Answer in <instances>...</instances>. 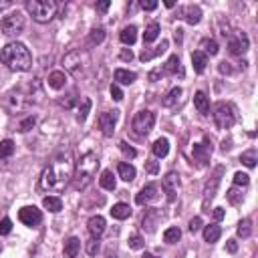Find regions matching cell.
I'll return each instance as SVG.
<instances>
[{"instance_id":"1","label":"cell","mask_w":258,"mask_h":258,"mask_svg":"<svg viewBox=\"0 0 258 258\" xmlns=\"http://www.w3.org/2000/svg\"><path fill=\"white\" fill-rule=\"evenodd\" d=\"M75 173V157L71 149H63L55 154L51 161L45 166L40 173V188L45 192H63V189L73 182Z\"/></svg>"},{"instance_id":"2","label":"cell","mask_w":258,"mask_h":258,"mask_svg":"<svg viewBox=\"0 0 258 258\" xmlns=\"http://www.w3.org/2000/svg\"><path fill=\"white\" fill-rule=\"evenodd\" d=\"M0 63L10 71L24 73V71H31L33 55H31V51L26 49V45L17 40V43H8L2 47V51H0Z\"/></svg>"},{"instance_id":"3","label":"cell","mask_w":258,"mask_h":258,"mask_svg":"<svg viewBox=\"0 0 258 258\" xmlns=\"http://www.w3.org/2000/svg\"><path fill=\"white\" fill-rule=\"evenodd\" d=\"M99 155L95 152H85L79 157V161H75V173H73V188L77 192H83L87 189L95 178V173L99 170Z\"/></svg>"},{"instance_id":"4","label":"cell","mask_w":258,"mask_h":258,"mask_svg":"<svg viewBox=\"0 0 258 258\" xmlns=\"http://www.w3.org/2000/svg\"><path fill=\"white\" fill-rule=\"evenodd\" d=\"M26 10L36 22L47 24L57 17L59 4L55 0H26Z\"/></svg>"},{"instance_id":"5","label":"cell","mask_w":258,"mask_h":258,"mask_svg":"<svg viewBox=\"0 0 258 258\" xmlns=\"http://www.w3.org/2000/svg\"><path fill=\"white\" fill-rule=\"evenodd\" d=\"M214 123L218 129H230L236 123V107L232 103L220 101L214 107Z\"/></svg>"},{"instance_id":"6","label":"cell","mask_w":258,"mask_h":258,"mask_svg":"<svg viewBox=\"0 0 258 258\" xmlns=\"http://www.w3.org/2000/svg\"><path fill=\"white\" fill-rule=\"evenodd\" d=\"M63 65H65V69L69 71L73 77H81L85 73V65H87V52L85 51H71L69 55H65L63 59Z\"/></svg>"},{"instance_id":"7","label":"cell","mask_w":258,"mask_h":258,"mask_svg":"<svg viewBox=\"0 0 258 258\" xmlns=\"http://www.w3.org/2000/svg\"><path fill=\"white\" fill-rule=\"evenodd\" d=\"M0 31H2V34L6 36H18L22 31H24V17L22 12H10L8 17L2 18V22H0Z\"/></svg>"},{"instance_id":"8","label":"cell","mask_w":258,"mask_h":258,"mask_svg":"<svg viewBox=\"0 0 258 258\" xmlns=\"http://www.w3.org/2000/svg\"><path fill=\"white\" fill-rule=\"evenodd\" d=\"M155 125V115L152 111H139L138 115L133 117V131L138 135H147L149 131L154 129Z\"/></svg>"},{"instance_id":"9","label":"cell","mask_w":258,"mask_h":258,"mask_svg":"<svg viewBox=\"0 0 258 258\" xmlns=\"http://www.w3.org/2000/svg\"><path fill=\"white\" fill-rule=\"evenodd\" d=\"M250 47V40L246 36V33H234V34H230L228 38V52L230 55H234V57H242L244 52L248 51Z\"/></svg>"},{"instance_id":"10","label":"cell","mask_w":258,"mask_h":258,"mask_svg":"<svg viewBox=\"0 0 258 258\" xmlns=\"http://www.w3.org/2000/svg\"><path fill=\"white\" fill-rule=\"evenodd\" d=\"M4 107H6V111L8 113H20L22 109H26L29 107V99L24 97L22 93H18V91H10V93H6V97H4Z\"/></svg>"},{"instance_id":"11","label":"cell","mask_w":258,"mask_h":258,"mask_svg":"<svg viewBox=\"0 0 258 258\" xmlns=\"http://www.w3.org/2000/svg\"><path fill=\"white\" fill-rule=\"evenodd\" d=\"M18 218H20V222H22L24 226L36 228L40 222H43V214H40V210L34 208V206H24V208H20V212H18Z\"/></svg>"},{"instance_id":"12","label":"cell","mask_w":258,"mask_h":258,"mask_svg":"<svg viewBox=\"0 0 258 258\" xmlns=\"http://www.w3.org/2000/svg\"><path fill=\"white\" fill-rule=\"evenodd\" d=\"M117 119H119V111H105V113L99 115V127H101L105 138H111V135L115 133Z\"/></svg>"},{"instance_id":"13","label":"cell","mask_w":258,"mask_h":258,"mask_svg":"<svg viewBox=\"0 0 258 258\" xmlns=\"http://www.w3.org/2000/svg\"><path fill=\"white\" fill-rule=\"evenodd\" d=\"M161 188H164V192L168 194V202H173L178 198V189H180V175L175 172H170L164 182H161Z\"/></svg>"},{"instance_id":"14","label":"cell","mask_w":258,"mask_h":258,"mask_svg":"<svg viewBox=\"0 0 258 258\" xmlns=\"http://www.w3.org/2000/svg\"><path fill=\"white\" fill-rule=\"evenodd\" d=\"M222 172H224V168L216 170V173L210 178V182L206 184V188H204V210L208 208V202H212L214 196H216V189H218V186H220V175H222Z\"/></svg>"},{"instance_id":"15","label":"cell","mask_w":258,"mask_h":258,"mask_svg":"<svg viewBox=\"0 0 258 258\" xmlns=\"http://www.w3.org/2000/svg\"><path fill=\"white\" fill-rule=\"evenodd\" d=\"M105 218L103 216H91L89 218V222H87V228H89V232H91V236L93 238H101L103 234H105Z\"/></svg>"},{"instance_id":"16","label":"cell","mask_w":258,"mask_h":258,"mask_svg":"<svg viewBox=\"0 0 258 258\" xmlns=\"http://www.w3.org/2000/svg\"><path fill=\"white\" fill-rule=\"evenodd\" d=\"M155 198H157V186L155 184H147V186L141 188V192L135 196V202H138L139 206H143V204H149Z\"/></svg>"},{"instance_id":"17","label":"cell","mask_w":258,"mask_h":258,"mask_svg":"<svg viewBox=\"0 0 258 258\" xmlns=\"http://www.w3.org/2000/svg\"><path fill=\"white\" fill-rule=\"evenodd\" d=\"M164 73L166 75H175V77H184V67L178 55H172L168 59V63L164 65Z\"/></svg>"},{"instance_id":"18","label":"cell","mask_w":258,"mask_h":258,"mask_svg":"<svg viewBox=\"0 0 258 258\" xmlns=\"http://www.w3.org/2000/svg\"><path fill=\"white\" fill-rule=\"evenodd\" d=\"M182 18L188 22V24H198L202 20V8L196 6V4H189L186 8H182Z\"/></svg>"},{"instance_id":"19","label":"cell","mask_w":258,"mask_h":258,"mask_svg":"<svg viewBox=\"0 0 258 258\" xmlns=\"http://www.w3.org/2000/svg\"><path fill=\"white\" fill-rule=\"evenodd\" d=\"M192 155L196 157V161H200L202 166H208L210 155H212V149L208 145H202V143H194L192 147Z\"/></svg>"},{"instance_id":"20","label":"cell","mask_w":258,"mask_h":258,"mask_svg":"<svg viewBox=\"0 0 258 258\" xmlns=\"http://www.w3.org/2000/svg\"><path fill=\"white\" fill-rule=\"evenodd\" d=\"M117 172H119V178L123 182H133L135 180V168L131 164H127V161H121V164L117 166Z\"/></svg>"},{"instance_id":"21","label":"cell","mask_w":258,"mask_h":258,"mask_svg":"<svg viewBox=\"0 0 258 258\" xmlns=\"http://www.w3.org/2000/svg\"><path fill=\"white\" fill-rule=\"evenodd\" d=\"M194 105H196V109H198L202 115H208V111H210V99L206 97V93L198 91V93L194 95Z\"/></svg>"},{"instance_id":"22","label":"cell","mask_w":258,"mask_h":258,"mask_svg":"<svg viewBox=\"0 0 258 258\" xmlns=\"http://www.w3.org/2000/svg\"><path fill=\"white\" fill-rule=\"evenodd\" d=\"M67 85V75L63 73V71H52L51 75H49V87L51 89H63Z\"/></svg>"},{"instance_id":"23","label":"cell","mask_w":258,"mask_h":258,"mask_svg":"<svg viewBox=\"0 0 258 258\" xmlns=\"http://www.w3.org/2000/svg\"><path fill=\"white\" fill-rule=\"evenodd\" d=\"M192 65H194L196 73H204L206 71V65H208V57L204 55L202 51H194L192 52Z\"/></svg>"},{"instance_id":"24","label":"cell","mask_w":258,"mask_h":258,"mask_svg":"<svg viewBox=\"0 0 258 258\" xmlns=\"http://www.w3.org/2000/svg\"><path fill=\"white\" fill-rule=\"evenodd\" d=\"M79 250H81V240L79 238H69L65 242V258H77V254H79Z\"/></svg>"},{"instance_id":"25","label":"cell","mask_w":258,"mask_h":258,"mask_svg":"<svg viewBox=\"0 0 258 258\" xmlns=\"http://www.w3.org/2000/svg\"><path fill=\"white\" fill-rule=\"evenodd\" d=\"M111 216L115 220H127L129 216H131V208L127 206V204H115V206L111 208Z\"/></svg>"},{"instance_id":"26","label":"cell","mask_w":258,"mask_h":258,"mask_svg":"<svg viewBox=\"0 0 258 258\" xmlns=\"http://www.w3.org/2000/svg\"><path fill=\"white\" fill-rule=\"evenodd\" d=\"M135 79H138V75H135L133 71H127V69H117L115 71V81L119 85H131Z\"/></svg>"},{"instance_id":"27","label":"cell","mask_w":258,"mask_h":258,"mask_svg":"<svg viewBox=\"0 0 258 258\" xmlns=\"http://www.w3.org/2000/svg\"><path fill=\"white\" fill-rule=\"evenodd\" d=\"M220 234H222V230H220V226H218V224H210V226L204 228V240L210 242V244L218 242Z\"/></svg>"},{"instance_id":"28","label":"cell","mask_w":258,"mask_h":258,"mask_svg":"<svg viewBox=\"0 0 258 258\" xmlns=\"http://www.w3.org/2000/svg\"><path fill=\"white\" fill-rule=\"evenodd\" d=\"M43 206H45L49 212L57 214V212L63 210V200H61L59 196H47V198L43 200Z\"/></svg>"},{"instance_id":"29","label":"cell","mask_w":258,"mask_h":258,"mask_svg":"<svg viewBox=\"0 0 258 258\" xmlns=\"http://www.w3.org/2000/svg\"><path fill=\"white\" fill-rule=\"evenodd\" d=\"M119 38H121V43H123V45H133L135 40H138V29H135L133 24L131 26H125V29L121 31Z\"/></svg>"},{"instance_id":"30","label":"cell","mask_w":258,"mask_h":258,"mask_svg":"<svg viewBox=\"0 0 258 258\" xmlns=\"http://www.w3.org/2000/svg\"><path fill=\"white\" fill-rule=\"evenodd\" d=\"M99 184H101L103 189H109V192H113V189H115V175H113V172L105 170L101 173V178H99Z\"/></svg>"},{"instance_id":"31","label":"cell","mask_w":258,"mask_h":258,"mask_svg":"<svg viewBox=\"0 0 258 258\" xmlns=\"http://www.w3.org/2000/svg\"><path fill=\"white\" fill-rule=\"evenodd\" d=\"M170 152V141L166 138H159L155 143H154V155L155 157H166Z\"/></svg>"},{"instance_id":"32","label":"cell","mask_w":258,"mask_h":258,"mask_svg":"<svg viewBox=\"0 0 258 258\" xmlns=\"http://www.w3.org/2000/svg\"><path fill=\"white\" fill-rule=\"evenodd\" d=\"M182 89L180 87H173L168 95H166V99H164V107H175L178 105V101H180V97H182Z\"/></svg>"},{"instance_id":"33","label":"cell","mask_w":258,"mask_h":258,"mask_svg":"<svg viewBox=\"0 0 258 258\" xmlns=\"http://www.w3.org/2000/svg\"><path fill=\"white\" fill-rule=\"evenodd\" d=\"M166 49H168V40H161V45L155 47L154 51H143L141 55H139V59H141V61H149V59H154V57L161 55V52H166Z\"/></svg>"},{"instance_id":"34","label":"cell","mask_w":258,"mask_h":258,"mask_svg":"<svg viewBox=\"0 0 258 258\" xmlns=\"http://www.w3.org/2000/svg\"><path fill=\"white\" fill-rule=\"evenodd\" d=\"M157 36H159V24H157V22L147 24V29H145V33H143V40H145V43H154Z\"/></svg>"},{"instance_id":"35","label":"cell","mask_w":258,"mask_h":258,"mask_svg":"<svg viewBox=\"0 0 258 258\" xmlns=\"http://www.w3.org/2000/svg\"><path fill=\"white\" fill-rule=\"evenodd\" d=\"M12 154H15V141L12 139L0 141V159H8Z\"/></svg>"},{"instance_id":"36","label":"cell","mask_w":258,"mask_h":258,"mask_svg":"<svg viewBox=\"0 0 258 258\" xmlns=\"http://www.w3.org/2000/svg\"><path fill=\"white\" fill-rule=\"evenodd\" d=\"M202 47H204V55H218V43H216L214 38H204L202 40Z\"/></svg>"},{"instance_id":"37","label":"cell","mask_w":258,"mask_h":258,"mask_svg":"<svg viewBox=\"0 0 258 258\" xmlns=\"http://www.w3.org/2000/svg\"><path fill=\"white\" fill-rule=\"evenodd\" d=\"M182 238V230L178 228V226H173V228H168L166 232H164V240L168 242V244H175Z\"/></svg>"},{"instance_id":"38","label":"cell","mask_w":258,"mask_h":258,"mask_svg":"<svg viewBox=\"0 0 258 258\" xmlns=\"http://www.w3.org/2000/svg\"><path fill=\"white\" fill-rule=\"evenodd\" d=\"M89 111H91V99H83V105L79 107V113H77V121H83L87 119V115H89Z\"/></svg>"},{"instance_id":"39","label":"cell","mask_w":258,"mask_h":258,"mask_svg":"<svg viewBox=\"0 0 258 258\" xmlns=\"http://www.w3.org/2000/svg\"><path fill=\"white\" fill-rule=\"evenodd\" d=\"M36 125V117L34 115H29L24 121H20V125H18V131H22V133H26V131H31L33 127Z\"/></svg>"},{"instance_id":"40","label":"cell","mask_w":258,"mask_h":258,"mask_svg":"<svg viewBox=\"0 0 258 258\" xmlns=\"http://www.w3.org/2000/svg\"><path fill=\"white\" fill-rule=\"evenodd\" d=\"M252 234V228H250V220H242L238 224V236L240 238H248Z\"/></svg>"},{"instance_id":"41","label":"cell","mask_w":258,"mask_h":258,"mask_svg":"<svg viewBox=\"0 0 258 258\" xmlns=\"http://www.w3.org/2000/svg\"><path fill=\"white\" fill-rule=\"evenodd\" d=\"M143 246H145V242H143V238H141L139 234H131V236H129V248L141 250Z\"/></svg>"},{"instance_id":"42","label":"cell","mask_w":258,"mask_h":258,"mask_svg":"<svg viewBox=\"0 0 258 258\" xmlns=\"http://www.w3.org/2000/svg\"><path fill=\"white\" fill-rule=\"evenodd\" d=\"M240 161H242L244 166L254 168V166H256V154H254V152H246V154H242V155H240Z\"/></svg>"},{"instance_id":"43","label":"cell","mask_w":258,"mask_h":258,"mask_svg":"<svg viewBox=\"0 0 258 258\" xmlns=\"http://www.w3.org/2000/svg\"><path fill=\"white\" fill-rule=\"evenodd\" d=\"M234 184L236 186H248L250 184V175L248 173H242V172H236L234 173Z\"/></svg>"},{"instance_id":"44","label":"cell","mask_w":258,"mask_h":258,"mask_svg":"<svg viewBox=\"0 0 258 258\" xmlns=\"http://www.w3.org/2000/svg\"><path fill=\"white\" fill-rule=\"evenodd\" d=\"M119 149H121V152H123V155L129 157V159H133L135 155H138V152H135V149H133L131 145H127L125 141H121V143H119Z\"/></svg>"},{"instance_id":"45","label":"cell","mask_w":258,"mask_h":258,"mask_svg":"<svg viewBox=\"0 0 258 258\" xmlns=\"http://www.w3.org/2000/svg\"><path fill=\"white\" fill-rule=\"evenodd\" d=\"M12 232V222L8 218H2L0 220V236H8Z\"/></svg>"},{"instance_id":"46","label":"cell","mask_w":258,"mask_h":258,"mask_svg":"<svg viewBox=\"0 0 258 258\" xmlns=\"http://www.w3.org/2000/svg\"><path fill=\"white\" fill-rule=\"evenodd\" d=\"M99 252V240L97 238H91L89 242H87V254L89 256H95Z\"/></svg>"},{"instance_id":"47","label":"cell","mask_w":258,"mask_h":258,"mask_svg":"<svg viewBox=\"0 0 258 258\" xmlns=\"http://www.w3.org/2000/svg\"><path fill=\"white\" fill-rule=\"evenodd\" d=\"M103 38H105V33H103V29H95V31L91 33V43H93V45H95V43L99 45Z\"/></svg>"},{"instance_id":"48","label":"cell","mask_w":258,"mask_h":258,"mask_svg":"<svg viewBox=\"0 0 258 258\" xmlns=\"http://www.w3.org/2000/svg\"><path fill=\"white\" fill-rule=\"evenodd\" d=\"M228 200L232 202V204H240V202H242V194H238L236 188H232V189L228 192Z\"/></svg>"},{"instance_id":"49","label":"cell","mask_w":258,"mask_h":258,"mask_svg":"<svg viewBox=\"0 0 258 258\" xmlns=\"http://www.w3.org/2000/svg\"><path fill=\"white\" fill-rule=\"evenodd\" d=\"M200 228H202V218H198V216H196V218L189 220V232H198Z\"/></svg>"},{"instance_id":"50","label":"cell","mask_w":258,"mask_h":258,"mask_svg":"<svg viewBox=\"0 0 258 258\" xmlns=\"http://www.w3.org/2000/svg\"><path fill=\"white\" fill-rule=\"evenodd\" d=\"M111 97H113L115 101H121V99H123V93H121L119 85H111Z\"/></svg>"},{"instance_id":"51","label":"cell","mask_w":258,"mask_h":258,"mask_svg":"<svg viewBox=\"0 0 258 258\" xmlns=\"http://www.w3.org/2000/svg\"><path fill=\"white\" fill-rule=\"evenodd\" d=\"M141 8H143V10H155V8H157V2H155V0H147V2L143 0V2H141Z\"/></svg>"},{"instance_id":"52","label":"cell","mask_w":258,"mask_h":258,"mask_svg":"<svg viewBox=\"0 0 258 258\" xmlns=\"http://www.w3.org/2000/svg\"><path fill=\"white\" fill-rule=\"evenodd\" d=\"M147 172L149 173H157V170H159V166H157V161H147Z\"/></svg>"},{"instance_id":"53","label":"cell","mask_w":258,"mask_h":258,"mask_svg":"<svg viewBox=\"0 0 258 258\" xmlns=\"http://www.w3.org/2000/svg\"><path fill=\"white\" fill-rule=\"evenodd\" d=\"M131 59H133V52L131 51H127V49L121 51V61H131Z\"/></svg>"},{"instance_id":"54","label":"cell","mask_w":258,"mask_h":258,"mask_svg":"<svg viewBox=\"0 0 258 258\" xmlns=\"http://www.w3.org/2000/svg\"><path fill=\"white\" fill-rule=\"evenodd\" d=\"M224 216H226L224 208H214V218H216V220H222Z\"/></svg>"},{"instance_id":"55","label":"cell","mask_w":258,"mask_h":258,"mask_svg":"<svg viewBox=\"0 0 258 258\" xmlns=\"http://www.w3.org/2000/svg\"><path fill=\"white\" fill-rule=\"evenodd\" d=\"M111 6V2H109V0H103V2H99L97 4V10H101V12H105L107 8H109Z\"/></svg>"},{"instance_id":"56","label":"cell","mask_w":258,"mask_h":258,"mask_svg":"<svg viewBox=\"0 0 258 258\" xmlns=\"http://www.w3.org/2000/svg\"><path fill=\"white\" fill-rule=\"evenodd\" d=\"M236 250H238L236 240H228V252H236Z\"/></svg>"},{"instance_id":"57","label":"cell","mask_w":258,"mask_h":258,"mask_svg":"<svg viewBox=\"0 0 258 258\" xmlns=\"http://www.w3.org/2000/svg\"><path fill=\"white\" fill-rule=\"evenodd\" d=\"M141 258H157V256H154V254H149V252H145Z\"/></svg>"}]
</instances>
